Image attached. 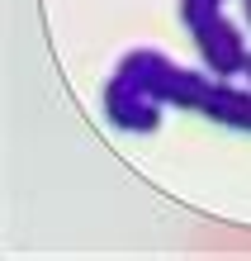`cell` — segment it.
Returning a JSON list of instances; mask_svg holds the SVG:
<instances>
[{
	"label": "cell",
	"mask_w": 251,
	"mask_h": 261,
	"mask_svg": "<svg viewBox=\"0 0 251 261\" xmlns=\"http://www.w3.org/2000/svg\"><path fill=\"white\" fill-rule=\"evenodd\" d=\"M180 14H185V29H190L204 67L213 76H242L246 71L251 48H246L242 29L218 10V0H180Z\"/></svg>",
	"instance_id": "obj_1"
},
{
	"label": "cell",
	"mask_w": 251,
	"mask_h": 261,
	"mask_svg": "<svg viewBox=\"0 0 251 261\" xmlns=\"http://www.w3.org/2000/svg\"><path fill=\"white\" fill-rule=\"evenodd\" d=\"M119 76H128L137 90H147V95L156 105H166V110H171V105H176V110H194L199 90H204V71H185V67H176L171 57L152 53V48L123 53Z\"/></svg>",
	"instance_id": "obj_2"
},
{
	"label": "cell",
	"mask_w": 251,
	"mask_h": 261,
	"mask_svg": "<svg viewBox=\"0 0 251 261\" xmlns=\"http://www.w3.org/2000/svg\"><path fill=\"white\" fill-rule=\"evenodd\" d=\"M161 110L166 105H156L147 90H137L128 76H109V86H104V114H109V124L123 128V133H156L161 128Z\"/></svg>",
	"instance_id": "obj_3"
},
{
	"label": "cell",
	"mask_w": 251,
	"mask_h": 261,
	"mask_svg": "<svg viewBox=\"0 0 251 261\" xmlns=\"http://www.w3.org/2000/svg\"><path fill=\"white\" fill-rule=\"evenodd\" d=\"M199 114H209L213 124L223 128H242L251 133V90L242 86H228V81H213V76H204V90H199Z\"/></svg>",
	"instance_id": "obj_4"
},
{
	"label": "cell",
	"mask_w": 251,
	"mask_h": 261,
	"mask_svg": "<svg viewBox=\"0 0 251 261\" xmlns=\"http://www.w3.org/2000/svg\"><path fill=\"white\" fill-rule=\"evenodd\" d=\"M246 24H251V0H246Z\"/></svg>",
	"instance_id": "obj_5"
},
{
	"label": "cell",
	"mask_w": 251,
	"mask_h": 261,
	"mask_svg": "<svg viewBox=\"0 0 251 261\" xmlns=\"http://www.w3.org/2000/svg\"><path fill=\"white\" fill-rule=\"evenodd\" d=\"M246 76H251V62H246Z\"/></svg>",
	"instance_id": "obj_6"
}]
</instances>
